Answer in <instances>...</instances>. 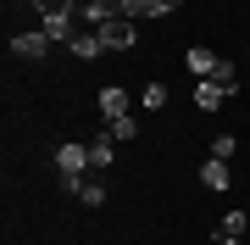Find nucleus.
<instances>
[{
  "label": "nucleus",
  "instance_id": "ddd939ff",
  "mask_svg": "<svg viewBox=\"0 0 250 245\" xmlns=\"http://www.w3.org/2000/svg\"><path fill=\"white\" fill-rule=\"evenodd\" d=\"M111 145H117L111 134H100V139H89V167H106V162H111Z\"/></svg>",
  "mask_w": 250,
  "mask_h": 245
},
{
  "label": "nucleus",
  "instance_id": "423d86ee",
  "mask_svg": "<svg viewBox=\"0 0 250 245\" xmlns=\"http://www.w3.org/2000/svg\"><path fill=\"white\" fill-rule=\"evenodd\" d=\"M67 50L78 56V62H95V56L106 50V39H100V28H95V34H72V39H67Z\"/></svg>",
  "mask_w": 250,
  "mask_h": 245
},
{
  "label": "nucleus",
  "instance_id": "f3484780",
  "mask_svg": "<svg viewBox=\"0 0 250 245\" xmlns=\"http://www.w3.org/2000/svg\"><path fill=\"white\" fill-rule=\"evenodd\" d=\"M106 134H111V139H134L139 123H134V117H117V123H106Z\"/></svg>",
  "mask_w": 250,
  "mask_h": 245
},
{
  "label": "nucleus",
  "instance_id": "9d476101",
  "mask_svg": "<svg viewBox=\"0 0 250 245\" xmlns=\"http://www.w3.org/2000/svg\"><path fill=\"white\" fill-rule=\"evenodd\" d=\"M223 100H228V95L217 89L211 78H200V84H195V106H200V111H217V106H223Z\"/></svg>",
  "mask_w": 250,
  "mask_h": 245
},
{
  "label": "nucleus",
  "instance_id": "412c9836",
  "mask_svg": "<svg viewBox=\"0 0 250 245\" xmlns=\"http://www.w3.org/2000/svg\"><path fill=\"white\" fill-rule=\"evenodd\" d=\"M78 6H83V0H78Z\"/></svg>",
  "mask_w": 250,
  "mask_h": 245
},
{
  "label": "nucleus",
  "instance_id": "1a4fd4ad",
  "mask_svg": "<svg viewBox=\"0 0 250 245\" xmlns=\"http://www.w3.org/2000/svg\"><path fill=\"white\" fill-rule=\"evenodd\" d=\"M211 84L223 95H239V73H233V62H223V56H217V67H211Z\"/></svg>",
  "mask_w": 250,
  "mask_h": 245
},
{
  "label": "nucleus",
  "instance_id": "4468645a",
  "mask_svg": "<svg viewBox=\"0 0 250 245\" xmlns=\"http://www.w3.org/2000/svg\"><path fill=\"white\" fill-rule=\"evenodd\" d=\"M117 17H128V22L150 17V0H117Z\"/></svg>",
  "mask_w": 250,
  "mask_h": 245
},
{
  "label": "nucleus",
  "instance_id": "f8f14e48",
  "mask_svg": "<svg viewBox=\"0 0 250 245\" xmlns=\"http://www.w3.org/2000/svg\"><path fill=\"white\" fill-rule=\"evenodd\" d=\"M245 234V212H223V223H217V240H239Z\"/></svg>",
  "mask_w": 250,
  "mask_h": 245
},
{
  "label": "nucleus",
  "instance_id": "f03ea898",
  "mask_svg": "<svg viewBox=\"0 0 250 245\" xmlns=\"http://www.w3.org/2000/svg\"><path fill=\"white\" fill-rule=\"evenodd\" d=\"M83 167H89V145H62L56 151V173H62V184L72 195H78V184H83Z\"/></svg>",
  "mask_w": 250,
  "mask_h": 245
},
{
  "label": "nucleus",
  "instance_id": "7ed1b4c3",
  "mask_svg": "<svg viewBox=\"0 0 250 245\" xmlns=\"http://www.w3.org/2000/svg\"><path fill=\"white\" fill-rule=\"evenodd\" d=\"M100 39H106V50H134V39H139V28L128 22V17H111L106 28H100Z\"/></svg>",
  "mask_w": 250,
  "mask_h": 245
},
{
  "label": "nucleus",
  "instance_id": "20e7f679",
  "mask_svg": "<svg viewBox=\"0 0 250 245\" xmlns=\"http://www.w3.org/2000/svg\"><path fill=\"white\" fill-rule=\"evenodd\" d=\"M100 117H106V123L128 117V89H123V84H106V89H100Z\"/></svg>",
  "mask_w": 250,
  "mask_h": 245
},
{
  "label": "nucleus",
  "instance_id": "f257e3e1",
  "mask_svg": "<svg viewBox=\"0 0 250 245\" xmlns=\"http://www.w3.org/2000/svg\"><path fill=\"white\" fill-rule=\"evenodd\" d=\"M39 17H45L50 39H72V17H78V0H34Z\"/></svg>",
  "mask_w": 250,
  "mask_h": 245
},
{
  "label": "nucleus",
  "instance_id": "39448f33",
  "mask_svg": "<svg viewBox=\"0 0 250 245\" xmlns=\"http://www.w3.org/2000/svg\"><path fill=\"white\" fill-rule=\"evenodd\" d=\"M45 50H50V34H11V56H22V62H39Z\"/></svg>",
  "mask_w": 250,
  "mask_h": 245
},
{
  "label": "nucleus",
  "instance_id": "dca6fc26",
  "mask_svg": "<svg viewBox=\"0 0 250 245\" xmlns=\"http://www.w3.org/2000/svg\"><path fill=\"white\" fill-rule=\"evenodd\" d=\"M78 200L83 206H106V184H78Z\"/></svg>",
  "mask_w": 250,
  "mask_h": 245
},
{
  "label": "nucleus",
  "instance_id": "0eeeda50",
  "mask_svg": "<svg viewBox=\"0 0 250 245\" xmlns=\"http://www.w3.org/2000/svg\"><path fill=\"white\" fill-rule=\"evenodd\" d=\"M184 62H189V73L211 78V67H217V50H206V45H189V50H184Z\"/></svg>",
  "mask_w": 250,
  "mask_h": 245
},
{
  "label": "nucleus",
  "instance_id": "2eb2a0df",
  "mask_svg": "<svg viewBox=\"0 0 250 245\" xmlns=\"http://www.w3.org/2000/svg\"><path fill=\"white\" fill-rule=\"evenodd\" d=\"M167 106V84H145V111H161Z\"/></svg>",
  "mask_w": 250,
  "mask_h": 245
},
{
  "label": "nucleus",
  "instance_id": "a211bd4d",
  "mask_svg": "<svg viewBox=\"0 0 250 245\" xmlns=\"http://www.w3.org/2000/svg\"><path fill=\"white\" fill-rule=\"evenodd\" d=\"M211 156H223V162H228V156H233V134H217V139H211Z\"/></svg>",
  "mask_w": 250,
  "mask_h": 245
},
{
  "label": "nucleus",
  "instance_id": "6e6552de",
  "mask_svg": "<svg viewBox=\"0 0 250 245\" xmlns=\"http://www.w3.org/2000/svg\"><path fill=\"white\" fill-rule=\"evenodd\" d=\"M78 11H83V17H89L95 28H106V22L117 17V0H83V6H78Z\"/></svg>",
  "mask_w": 250,
  "mask_h": 245
},
{
  "label": "nucleus",
  "instance_id": "6ab92c4d",
  "mask_svg": "<svg viewBox=\"0 0 250 245\" xmlns=\"http://www.w3.org/2000/svg\"><path fill=\"white\" fill-rule=\"evenodd\" d=\"M167 11H178V0H150V17H167Z\"/></svg>",
  "mask_w": 250,
  "mask_h": 245
},
{
  "label": "nucleus",
  "instance_id": "aec40b11",
  "mask_svg": "<svg viewBox=\"0 0 250 245\" xmlns=\"http://www.w3.org/2000/svg\"><path fill=\"white\" fill-rule=\"evenodd\" d=\"M217 245H245V240H217Z\"/></svg>",
  "mask_w": 250,
  "mask_h": 245
},
{
  "label": "nucleus",
  "instance_id": "9b49d317",
  "mask_svg": "<svg viewBox=\"0 0 250 245\" xmlns=\"http://www.w3.org/2000/svg\"><path fill=\"white\" fill-rule=\"evenodd\" d=\"M200 178H206V190H228V162H223V156H211V162L200 167Z\"/></svg>",
  "mask_w": 250,
  "mask_h": 245
}]
</instances>
